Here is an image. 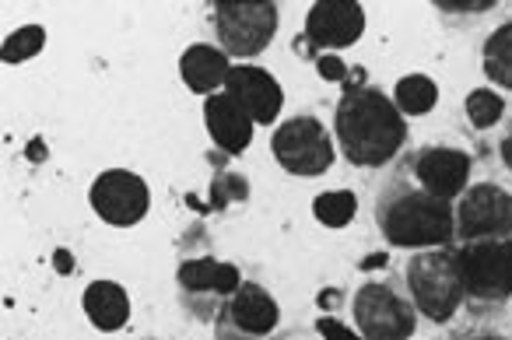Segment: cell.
<instances>
[{
  "instance_id": "obj_1",
  "label": "cell",
  "mask_w": 512,
  "mask_h": 340,
  "mask_svg": "<svg viewBox=\"0 0 512 340\" xmlns=\"http://www.w3.org/2000/svg\"><path fill=\"white\" fill-rule=\"evenodd\" d=\"M404 137V116L376 88H351L337 106V141H341L348 162L365 165V169L386 165L404 148Z\"/></svg>"
},
{
  "instance_id": "obj_2",
  "label": "cell",
  "mask_w": 512,
  "mask_h": 340,
  "mask_svg": "<svg viewBox=\"0 0 512 340\" xmlns=\"http://www.w3.org/2000/svg\"><path fill=\"white\" fill-rule=\"evenodd\" d=\"M379 225L393 246L432 249L446 246L456 235V218L449 200H439L425 190H397L379 207Z\"/></svg>"
},
{
  "instance_id": "obj_3",
  "label": "cell",
  "mask_w": 512,
  "mask_h": 340,
  "mask_svg": "<svg viewBox=\"0 0 512 340\" xmlns=\"http://www.w3.org/2000/svg\"><path fill=\"white\" fill-rule=\"evenodd\" d=\"M407 288L414 295V309L425 312L435 323H446L467 295L460 274V253L428 249V253L414 256L407 267Z\"/></svg>"
},
{
  "instance_id": "obj_4",
  "label": "cell",
  "mask_w": 512,
  "mask_h": 340,
  "mask_svg": "<svg viewBox=\"0 0 512 340\" xmlns=\"http://www.w3.org/2000/svg\"><path fill=\"white\" fill-rule=\"evenodd\" d=\"M218 43L232 57H256L278 32V8L271 0H218L214 8Z\"/></svg>"
},
{
  "instance_id": "obj_5",
  "label": "cell",
  "mask_w": 512,
  "mask_h": 340,
  "mask_svg": "<svg viewBox=\"0 0 512 340\" xmlns=\"http://www.w3.org/2000/svg\"><path fill=\"white\" fill-rule=\"evenodd\" d=\"M271 148L278 165L292 176H323L334 165V144L316 116H295L281 123Z\"/></svg>"
},
{
  "instance_id": "obj_6",
  "label": "cell",
  "mask_w": 512,
  "mask_h": 340,
  "mask_svg": "<svg viewBox=\"0 0 512 340\" xmlns=\"http://www.w3.org/2000/svg\"><path fill=\"white\" fill-rule=\"evenodd\" d=\"M463 288L477 302H502L512 295V239L467 242L460 249Z\"/></svg>"
},
{
  "instance_id": "obj_7",
  "label": "cell",
  "mask_w": 512,
  "mask_h": 340,
  "mask_svg": "<svg viewBox=\"0 0 512 340\" xmlns=\"http://www.w3.org/2000/svg\"><path fill=\"white\" fill-rule=\"evenodd\" d=\"M355 319L365 340H407L418 326V312L386 284H365L355 295Z\"/></svg>"
},
{
  "instance_id": "obj_8",
  "label": "cell",
  "mask_w": 512,
  "mask_h": 340,
  "mask_svg": "<svg viewBox=\"0 0 512 340\" xmlns=\"http://www.w3.org/2000/svg\"><path fill=\"white\" fill-rule=\"evenodd\" d=\"M456 235L467 242L512 235V193H505L495 183L470 186L456 211Z\"/></svg>"
},
{
  "instance_id": "obj_9",
  "label": "cell",
  "mask_w": 512,
  "mask_h": 340,
  "mask_svg": "<svg viewBox=\"0 0 512 340\" xmlns=\"http://www.w3.org/2000/svg\"><path fill=\"white\" fill-rule=\"evenodd\" d=\"M88 200H92L95 214H99L102 221L123 228V225H137V221L148 214L151 190H148V183H144L141 176H134V172L109 169L92 183Z\"/></svg>"
},
{
  "instance_id": "obj_10",
  "label": "cell",
  "mask_w": 512,
  "mask_h": 340,
  "mask_svg": "<svg viewBox=\"0 0 512 340\" xmlns=\"http://www.w3.org/2000/svg\"><path fill=\"white\" fill-rule=\"evenodd\" d=\"M365 32V11L355 0H323L309 11L306 18V39L313 46H355Z\"/></svg>"
},
{
  "instance_id": "obj_11",
  "label": "cell",
  "mask_w": 512,
  "mask_h": 340,
  "mask_svg": "<svg viewBox=\"0 0 512 340\" xmlns=\"http://www.w3.org/2000/svg\"><path fill=\"white\" fill-rule=\"evenodd\" d=\"M225 92L239 102V109L249 116L253 123H274L285 106V95L281 85L260 67H232L225 81Z\"/></svg>"
},
{
  "instance_id": "obj_12",
  "label": "cell",
  "mask_w": 512,
  "mask_h": 340,
  "mask_svg": "<svg viewBox=\"0 0 512 340\" xmlns=\"http://www.w3.org/2000/svg\"><path fill=\"white\" fill-rule=\"evenodd\" d=\"M414 176H418V183L425 193H432V197H439V200H453L467 190L470 158L453 148L421 151L418 162H414Z\"/></svg>"
},
{
  "instance_id": "obj_13",
  "label": "cell",
  "mask_w": 512,
  "mask_h": 340,
  "mask_svg": "<svg viewBox=\"0 0 512 340\" xmlns=\"http://www.w3.org/2000/svg\"><path fill=\"white\" fill-rule=\"evenodd\" d=\"M204 120L211 130L214 144H218L225 155H242L246 144L253 141V120L239 109V102L228 92H218L204 102Z\"/></svg>"
},
{
  "instance_id": "obj_14",
  "label": "cell",
  "mask_w": 512,
  "mask_h": 340,
  "mask_svg": "<svg viewBox=\"0 0 512 340\" xmlns=\"http://www.w3.org/2000/svg\"><path fill=\"white\" fill-rule=\"evenodd\" d=\"M278 302L267 295L260 284H239L232 298H228V319L239 326L242 333H253V337H264L278 326Z\"/></svg>"
},
{
  "instance_id": "obj_15",
  "label": "cell",
  "mask_w": 512,
  "mask_h": 340,
  "mask_svg": "<svg viewBox=\"0 0 512 340\" xmlns=\"http://www.w3.org/2000/svg\"><path fill=\"white\" fill-rule=\"evenodd\" d=\"M179 71H183V81L190 85V92L197 95H218V88L228 81L232 74V64H228V53L225 50H214V46H190L179 60Z\"/></svg>"
},
{
  "instance_id": "obj_16",
  "label": "cell",
  "mask_w": 512,
  "mask_h": 340,
  "mask_svg": "<svg viewBox=\"0 0 512 340\" xmlns=\"http://www.w3.org/2000/svg\"><path fill=\"white\" fill-rule=\"evenodd\" d=\"M81 305H85V316L92 319V326H99V330H120V326L130 319L127 291H123L120 284H113V281L88 284Z\"/></svg>"
},
{
  "instance_id": "obj_17",
  "label": "cell",
  "mask_w": 512,
  "mask_h": 340,
  "mask_svg": "<svg viewBox=\"0 0 512 340\" xmlns=\"http://www.w3.org/2000/svg\"><path fill=\"white\" fill-rule=\"evenodd\" d=\"M179 284H183V291H190V295H207V291H214V295L232 298L242 281H239V270H235L232 263L186 260L183 267H179Z\"/></svg>"
},
{
  "instance_id": "obj_18",
  "label": "cell",
  "mask_w": 512,
  "mask_h": 340,
  "mask_svg": "<svg viewBox=\"0 0 512 340\" xmlns=\"http://www.w3.org/2000/svg\"><path fill=\"white\" fill-rule=\"evenodd\" d=\"M484 74L495 85L512 88V22L498 25L488 43H484Z\"/></svg>"
},
{
  "instance_id": "obj_19",
  "label": "cell",
  "mask_w": 512,
  "mask_h": 340,
  "mask_svg": "<svg viewBox=\"0 0 512 340\" xmlns=\"http://www.w3.org/2000/svg\"><path fill=\"white\" fill-rule=\"evenodd\" d=\"M439 102V88L425 74H407L397 81V109L407 116H421Z\"/></svg>"
},
{
  "instance_id": "obj_20",
  "label": "cell",
  "mask_w": 512,
  "mask_h": 340,
  "mask_svg": "<svg viewBox=\"0 0 512 340\" xmlns=\"http://www.w3.org/2000/svg\"><path fill=\"white\" fill-rule=\"evenodd\" d=\"M355 211H358V200H355V193H348V190H330L313 200V214L327 228H344L355 218Z\"/></svg>"
},
{
  "instance_id": "obj_21",
  "label": "cell",
  "mask_w": 512,
  "mask_h": 340,
  "mask_svg": "<svg viewBox=\"0 0 512 340\" xmlns=\"http://www.w3.org/2000/svg\"><path fill=\"white\" fill-rule=\"evenodd\" d=\"M43 43H46L43 25H25V29L11 32V36L4 39L0 57H4V64H25V60H32L39 50H43Z\"/></svg>"
},
{
  "instance_id": "obj_22",
  "label": "cell",
  "mask_w": 512,
  "mask_h": 340,
  "mask_svg": "<svg viewBox=\"0 0 512 340\" xmlns=\"http://www.w3.org/2000/svg\"><path fill=\"white\" fill-rule=\"evenodd\" d=\"M502 113H505V102L495 92H488V88H477V92L467 95V116L477 130L495 127L502 120Z\"/></svg>"
},
{
  "instance_id": "obj_23",
  "label": "cell",
  "mask_w": 512,
  "mask_h": 340,
  "mask_svg": "<svg viewBox=\"0 0 512 340\" xmlns=\"http://www.w3.org/2000/svg\"><path fill=\"white\" fill-rule=\"evenodd\" d=\"M211 197L218 200V204H232V200H246L249 197V186L242 176H218V183H214Z\"/></svg>"
},
{
  "instance_id": "obj_24",
  "label": "cell",
  "mask_w": 512,
  "mask_h": 340,
  "mask_svg": "<svg viewBox=\"0 0 512 340\" xmlns=\"http://www.w3.org/2000/svg\"><path fill=\"white\" fill-rule=\"evenodd\" d=\"M316 330L323 333V340H365V337H358V333H351L344 323H337V319H330V316H323L320 323H316Z\"/></svg>"
},
{
  "instance_id": "obj_25",
  "label": "cell",
  "mask_w": 512,
  "mask_h": 340,
  "mask_svg": "<svg viewBox=\"0 0 512 340\" xmlns=\"http://www.w3.org/2000/svg\"><path fill=\"white\" fill-rule=\"evenodd\" d=\"M316 71H320L323 81H344L348 78V67H344V60H337V57H320L316 60Z\"/></svg>"
},
{
  "instance_id": "obj_26",
  "label": "cell",
  "mask_w": 512,
  "mask_h": 340,
  "mask_svg": "<svg viewBox=\"0 0 512 340\" xmlns=\"http://www.w3.org/2000/svg\"><path fill=\"white\" fill-rule=\"evenodd\" d=\"M442 11H491L495 0H435Z\"/></svg>"
},
{
  "instance_id": "obj_27",
  "label": "cell",
  "mask_w": 512,
  "mask_h": 340,
  "mask_svg": "<svg viewBox=\"0 0 512 340\" xmlns=\"http://www.w3.org/2000/svg\"><path fill=\"white\" fill-rule=\"evenodd\" d=\"M57 270H64V274H67V270H74L71 253H64V249H60V253H57Z\"/></svg>"
},
{
  "instance_id": "obj_28",
  "label": "cell",
  "mask_w": 512,
  "mask_h": 340,
  "mask_svg": "<svg viewBox=\"0 0 512 340\" xmlns=\"http://www.w3.org/2000/svg\"><path fill=\"white\" fill-rule=\"evenodd\" d=\"M502 162H505V165H509V169H512V134H509V137H505V141H502Z\"/></svg>"
},
{
  "instance_id": "obj_29",
  "label": "cell",
  "mask_w": 512,
  "mask_h": 340,
  "mask_svg": "<svg viewBox=\"0 0 512 340\" xmlns=\"http://www.w3.org/2000/svg\"><path fill=\"white\" fill-rule=\"evenodd\" d=\"M474 340H502V337H474Z\"/></svg>"
},
{
  "instance_id": "obj_30",
  "label": "cell",
  "mask_w": 512,
  "mask_h": 340,
  "mask_svg": "<svg viewBox=\"0 0 512 340\" xmlns=\"http://www.w3.org/2000/svg\"><path fill=\"white\" fill-rule=\"evenodd\" d=\"M239 340H242V337H239Z\"/></svg>"
}]
</instances>
